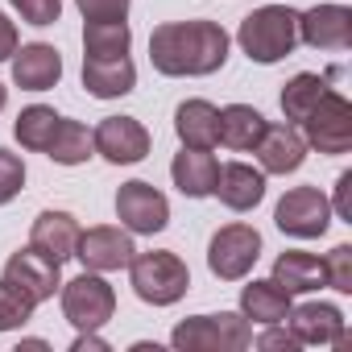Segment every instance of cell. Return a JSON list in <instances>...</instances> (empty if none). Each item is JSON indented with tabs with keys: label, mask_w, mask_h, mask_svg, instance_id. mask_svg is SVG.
<instances>
[{
	"label": "cell",
	"mask_w": 352,
	"mask_h": 352,
	"mask_svg": "<svg viewBox=\"0 0 352 352\" xmlns=\"http://www.w3.org/2000/svg\"><path fill=\"white\" fill-rule=\"evenodd\" d=\"M232 38L220 21H162L149 34V63L166 79H204L224 71Z\"/></svg>",
	"instance_id": "obj_1"
},
{
	"label": "cell",
	"mask_w": 352,
	"mask_h": 352,
	"mask_svg": "<svg viewBox=\"0 0 352 352\" xmlns=\"http://www.w3.org/2000/svg\"><path fill=\"white\" fill-rule=\"evenodd\" d=\"M236 46L257 67H274V63L290 58L294 46H298V13L290 5H261V9H253L241 21V30H236Z\"/></svg>",
	"instance_id": "obj_2"
},
{
	"label": "cell",
	"mask_w": 352,
	"mask_h": 352,
	"mask_svg": "<svg viewBox=\"0 0 352 352\" xmlns=\"http://www.w3.org/2000/svg\"><path fill=\"white\" fill-rule=\"evenodd\" d=\"M129 270V286L141 302L149 307H174L187 290H191V270L179 253L170 249H153V253H133Z\"/></svg>",
	"instance_id": "obj_3"
},
{
	"label": "cell",
	"mask_w": 352,
	"mask_h": 352,
	"mask_svg": "<svg viewBox=\"0 0 352 352\" xmlns=\"http://www.w3.org/2000/svg\"><path fill=\"white\" fill-rule=\"evenodd\" d=\"M170 344L179 352H245L253 344V323L236 311L191 315L183 323H174Z\"/></svg>",
	"instance_id": "obj_4"
},
{
	"label": "cell",
	"mask_w": 352,
	"mask_h": 352,
	"mask_svg": "<svg viewBox=\"0 0 352 352\" xmlns=\"http://www.w3.org/2000/svg\"><path fill=\"white\" fill-rule=\"evenodd\" d=\"M58 302H63V319L75 331H100L112 315H116V290L104 274L83 270L79 278L58 286Z\"/></svg>",
	"instance_id": "obj_5"
},
{
	"label": "cell",
	"mask_w": 352,
	"mask_h": 352,
	"mask_svg": "<svg viewBox=\"0 0 352 352\" xmlns=\"http://www.w3.org/2000/svg\"><path fill=\"white\" fill-rule=\"evenodd\" d=\"M261 257V232L253 224H224L208 241V270L220 282H245Z\"/></svg>",
	"instance_id": "obj_6"
},
{
	"label": "cell",
	"mask_w": 352,
	"mask_h": 352,
	"mask_svg": "<svg viewBox=\"0 0 352 352\" xmlns=\"http://www.w3.org/2000/svg\"><path fill=\"white\" fill-rule=\"evenodd\" d=\"M298 133H302L307 149H319V153H331V157L348 153L352 149V104H348V96L327 87Z\"/></svg>",
	"instance_id": "obj_7"
},
{
	"label": "cell",
	"mask_w": 352,
	"mask_h": 352,
	"mask_svg": "<svg viewBox=\"0 0 352 352\" xmlns=\"http://www.w3.org/2000/svg\"><path fill=\"white\" fill-rule=\"evenodd\" d=\"M331 204H327V195L319 191V187H290L282 199H278V208H274V224H278V232H286V236H294V241H315V236H323L327 228H331Z\"/></svg>",
	"instance_id": "obj_8"
},
{
	"label": "cell",
	"mask_w": 352,
	"mask_h": 352,
	"mask_svg": "<svg viewBox=\"0 0 352 352\" xmlns=\"http://www.w3.org/2000/svg\"><path fill=\"white\" fill-rule=\"evenodd\" d=\"M116 220L133 236L166 232V224H170V199L153 183H145V179L120 183V191H116Z\"/></svg>",
	"instance_id": "obj_9"
},
{
	"label": "cell",
	"mask_w": 352,
	"mask_h": 352,
	"mask_svg": "<svg viewBox=\"0 0 352 352\" xmlns=\"http://www.w3.org/2000/svg\"><path fill=\"white\" fill-rule=\"evenodd\" d=\"M0 278L13 282L34 307H42V302H50V298L58 294V286H63V265H58L54 257H46L42 249L25 245V249H17V253L5 261V274H0Z\"/></svg>",
	"instance_id": "obj_10"
},
{
	"label": "cell",
	"mask_w": 352,
	"mask_h": 352,
	"mask_svg": "<svg viewBox=\"0 0 352 352\" xmlns=\"http://www.w3.org/2000/svg\"><path fill=\"white\" fill-rule=\"evenodd\" d=\"M91 141H96V153L112 166H137L153 149V137L137 116H104L91 129Z\"/></svg>",
	"instance_id": "obj_11"
},
{
	"label": "cell",
	"mask_w": 352,
	"mask_h": 352,
	"mask_svg": "<svg viewBox=\"0 0 352 352\" xmlns=\"http://www.w3.org/2000/svg\"><path fill=\"white\" fill-rule=\"evenodd\" d=\"M137 245H133V232L129 228H116V224H96V228H83L79 232V245H75V257L83 261V270L91 274H116L133 261Z\"/></svg>",
	"instance_id": "obj_12"
},
{
	"label": "cell",
	"mask_w": 352,
	"mask_h": 352,
	"mask_svg": "<svg viewBox=\"0 0 352 352\" xmlns=\"http://www.w3.org/2000/svg\"><path fill=\"white\" fill-rule=\"evenodd\" d=\"M290 331L298 344H311V348H344V336H348V319L340 307L331 302H302V307H290Z\"/></svg>",
	"instance_id": "obj_13"
},
{
	"label": "cell",
	"mask_w": 352,
	"mask_h": 352,
	"mask_svg": "<svg viewBox=\"0 0 352 352\" xmlns=\"http://www.w3.org/2000/svg\"><path fill=\"white\" fill-rule=\"evenodd\" d=\"M298 42L311 50H348L352 46V9L315 5L298 13Z\"/></svg>",
	"instance_id": "obj_14"
},
{
	"label": "cell",
	"mask_w": 352,
	"mask_h": 352,
	"mask_svg": "<svg viewBox=\"0 0 352 352\" xmlns=\"http://www.w3.org/2000/svg\"><path fill=\"white\" fill-rule=\"evenodd\" d=\"M253 153H257V162H261L265 174H294L307 162V141H302V133L290 120H282V124L265 120V133L253 145Z\"/></svg>",
	"instance_id": "obj_15"
},
{
	"label": "cell",
	"mask_w": 352,
	"mask_h": 352,
	"mask_svg": "<svg viewBox=\"0 0 352 352\" xmlns=\"http://www.w3.org/2000/svg\"><path fill=\"white\" fill-rule=\"evenodd\" d=\"M228 212H253L265 199V170L249 162H224L216 174V191H212Z\"/></svg>",
	"instance_id": "obj_16"
},
{
	"label": "cell",
	"mask_w": 352,
	"mask_h": 352,
	"mask_svg": "<svg viewBox=\"0 0 352 352\" xmlns=\"http://www.w3.org/2000/svg\"><path fill=\"white\" fill-rule=\"evenodd\" d=\"M9 63H13V83H17L21 91H50V87H58V79H63V54H58L50 42L17 46V54H13Z\"/></svg>",
	"instance_id": "obj_17"
},
{
	"label": "cell",
	"mask_w": 352,
	"mask_h": 352,
	"mask_svg": "<svg viewBox=\"0 0 352 352\" xmlns=\"http://www.w3.org/2000/svg\"><path fill=\"white\" fill-rule=\"evenodd\" d=\"M216 174H220V162L212 149H187L183 145V153H174V162H170V179L187 199H208L216 191Z\"/></svg>",
	"instance_id": "obj_18"
},
{
	"label": "cell",
	"mask_w": 352,
	"mask_h": 352,
	"mask_svg": "<svg viewBox=\"0 0 352 352\" xmlns=\"http://www.w3.org/2000/svg\"><path fill=\"white\" fill-rule=\"evenodd\" d=\"M174 133L187 149H216L220 145V108L212 100H183L174 108Z\"/></svg>",
	"instance_id": "obj_19"
},
{
	"label": "cell",
	"mask_w": 352,
	"mask_h": 352,
	"mask_svg": "<svg viewBox=\"0 0 352 352\" xmlns=\"http://www.w3.org/2000/svg\"><path fill=\"white\" fill-rule=\"evenodd\" d=\"M83 87L96 100H120L137 87V67L133 58H83Z\"/></svg>",
	"instance_id": "obj_20"
},
{
	"label": "cell",
	"mask_w": 352,
	"mask_h": 352,
	"mask_svg": "<svg viewBox=\"0 0 352 352\" xmlns=\"http://www.w3.org/2000/svg\"><path fill=\"white\" fill-rule=\"evenodd\" d=\"M79 232H83V228H79V220H75L71 212H42V216L34 220V228H30V245L42 249L46 257H54V261L63 265V261L75 257Z\"/></svg>",
	"instance_id": "obj_21"
},
{
	"label": "cell",
	"mask_w": 352,
	"mask_h": 352,
	"mask_svg": "<svg viewBox=\"0 0 352 352\" xmlns=\"http://www.w3.org/2000/svg\"><path fill=\"white\" fill-rule=\"evenodd\" d=\"M294 307V294H286L274 278H253L249 286H241V315L249 323H286Z\"/></svg>",
	"instance_id": "obj_22"
},
{
	"label": "cell",
	"mask_w": 352,
	"mask_h": 352,
	"mask_svg": "<svg viewBox=\"0 0 352 352\" xmlns=\"http://www.w3.org/2000/svg\"><path fill=\"white\" fill-rule=\"evenodd\" d=\"M270 278H274L286 294H315L319 286H327V278H323V261H319L315 253H298V249L278 253Z\"/></svg>",
	"instance_id": "obj_23"
},
{
	"label": "cell",
	"mask_w": 352,
	"mask_h": 352,
	"mask_svg": "<svg viewBox=\"0 0 352 352\" xmlns=\"http://www.w3.org/2000/svg\"><path fill=\"white\" fill-rule=\"evenodd\" d=\"M265 133V116L253 108V104H228L220 108V145L224 149H236V153H249Z\"/></svg>",
	"instance_id": "obj_24"
},
{
	"label": "cell",
	"mask_w": 352,
	"mask_h": 352,
	"mask_svg": "<svg viewBox=\"0 0 352 352\" xmlns=\"http://www.w3.org/2000/svg\"><path fill=\"white\" fill-rule=\"evenodd\" d=\"M46 157L58 162V166H83V162H91V157H96L91 129H87L83 120L63 116L58 129H54V137H50V145H46Z\"/></svg>",
	"instance_id": "obj_25"
},
{
	"label": "cell",
	"mask_w": 352,
	"mask_h": 352,
	"mask_svg": "<svg viewBox=\"0 0 352 352\" xmlns=\"http://www.w3.org/2000/svg\"><path fill=\"white\" fill-rule=\"evenodd\" d=\"M129 46V21H83V58H124Z\"/></svg>",
	"instance_id": "obj_26"
},
{
	"label": "cell",
	"mask_w": 352,
	"mask_h": 352,
	"mask_svg": "<svg viewBox=\"0 0 352 352\" xmlns=\"http://www.w3.org/2000/svg\"><path fill=\"white\" fill-rule=\"evenodd\" d=\"M58 120H63V116H58L50 104H30V108L17 112V120H13V137H17L21 149H30V153H46V145H50Z\"/></svg>",
	"instance_id": "obj_27"
},
{
	"label": "cell",
	"mask_w": 352,
	"mask_h": 352,
	"mask_svg": "<svg viewBox=\"0 0 352 352\" xmlns=\"http://www.w3.org/2000/svg\"><path fill=\"white\" fill-rule=\"evenodd\" d=\"M323 91H327V79H319V75H311V71H298V75L282 87V116H286L290 124H302V120L311 116V108L319 104Z\"/></svg>",
	"instance_id": "obj_28"
},
{
	"label": "cell",
	"mask_w": 352,
	"mask_h": 352,
	"mask_svg": "<svg viewBox=\"0 0 352 352\" xmlns=\"http://www.w3.org/2000/svg\"><path fill=\"white\" fill-rule=\"evenodd\" d=\"M34 302L13 286V282H5L0 278V331H17V327H25L30 319H34Z\"/></svg>",
	"instance_id": "obj_29"
},
{
	"label": "cell",
	"mask_w": 352,
	"mask_h": 352,
	"mask_svg": "<svg viewBox=\"0 0 352 352\" xmlns=\"http://www.w3.org/2000/svg\"><path fill=\"white\" fill-rule=\"evenodd\" d=\"M323 278L336 294H352V245H336L323 257Z\"/></svg>",
	"instance_id": "obj_30"
},
{
	"label": "cell",
	"mask_w": 352,
	"mask_h": 352,
	"mask_svg": "<svg viewBox=\"0 0 352 352\" xmlns=\"http://www.w3.org/2000/svg\"><path fill=\"white\" fill-rule=\"evenodd\" d=\"M25 187V162L13 149H0V208L13 204Z\"/></svg>",
	"instance_id": "obj_31"
},
{
	"label": "cell",
	"mask_w": 352,
	"mask_h": 352,
	"mask_svg": "<svg viewBox=\"0 0 352 352\" xmlns=\"http://www.w3.org/2000/svg\"><path fill=\"white\" fill-rule=\"evenodd\" d=\"M9 5L25 25H38V30H46L63 17V0H9Z\"/></svg>",
	"instance_id": "obj_32"
},
{
	"label": "cell",
	"mask_w": 352,
	"mask_h": 352,
	"mask_svg": "<svg viewBox=\"0 0 352 352\" xmlns=\"http://www.w3.org/2000/svg\"><path fill=\"white\" fill-rule=\"evenodd\" d=\"M75 9L83 13V21H124L133 0H75Z\"/></svg>",
	"instance_id": "obj_33"
},
{
	"label": "cell",
	"mask_w": 352,
	"mask_h": 352,
	"mask_svg": "<svg viewBox=\"0 0 352 352\" xmlns=\"http://www.w3.org/2000/svg\"><path fill=\"white\" fill-rule=\"evenodd\" d=\"M348 191H352V170H344L340 179H336V199H327L331 204V216L340 224H352V199H348Z\"/></svg>",
	"instance_id": "obj_34"
},
{
	"label": "cell",
	"mask_w": 352,
	"mask_h": 352,
	"mask_svg": "<svg viewBox=\"0 0 352 352\" xmlns=\"http://www.w3.org/2000/svg\"><path fill=\"white\" fill-rule=\"evenodd\" d=\"M253 344H257V348H286V352L302 348V344L294 340V331H290V327H282V323H265V331H261Z\"/></svg>",
	"instance_id": "obj_35"
},
{
	"label": "cell",
	"mask_w": 352,
	"mask_h": 352,
	"mask_svg": "<svg viewBox=\"0 0 352 352\" xmlns=\"http://www.w3.org/2000/svg\"><path fill=\"white\" fill-rule=\"evenodd\" d=\"M17 46H21V38H17V25L0 13V63H9L13 54H17Z\"/></svg>",
	"instance_id": "obj_36"
},
{
	"label": "cell",
	"mask_w": 352,
	"mask_h": 352,
	"mask_svg": "<svg viewBox=\"0 0 352 352\" xmlns=\"http://www.w3.org/2000/svg\"><path fill=\"white\" fill-rule=\"evenodd\" d=\"M112 344L104 340V336H96V331H79L75 340H71V352H108Z\"/></svg>",
	"instance_id": "obj_37"
},
{
	"label": "cell",
	"mask_w": 352,
	"mask_h": 352,
	"mask_svg": "<svg viewBox=\"0 0 352 352\" xmlns=\"http://www.w3.org/2000/svg\"><path fill=\"white\" fill-rule=\"evenodd\" d=\"M5 104H9V87L0 83V112H5Z\"/></svg>",
	"instance_id": "obj_38"
}]
</instances>
